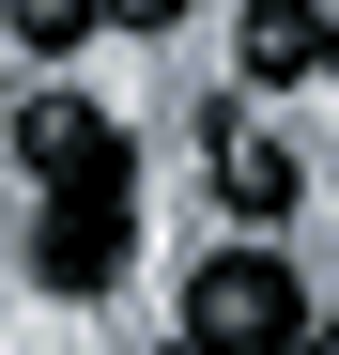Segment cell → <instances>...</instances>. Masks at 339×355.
<instances>
[{"label":"cell","mask_w":339,"mask_h":355,"mask_svg":"<svg viewBox=\"0 0 339 355\" xmlns=\"http://www.w3.org/2000/svg\"><path fill=\"white\" fill-rule=\"evenodd\" d=\"M185 355H309V293L277 248H232L185 278Z\"/></svg>","instance_id":"obj_1"},{"label":"cell","mask_w":339,"mask_h":355,"mask_svg":"<svg viewBox=\"0 0 339 355\" xmlns=\"http://www.w3.org/2000/svg\"><path fill=\"white\" fill-rule=\"evenodd\" d=\"M124 248H139V201L124 186H46V216H31V278L46 293H108Z\"/></svg>","instance_id":"obj_2"},{"label":"cell","mask_w":339,"mask_h":355,"mask_svg":"<svg viewBox=\"0 0 339 355\" xmlns=\"http://www.w3.org/2000/svg\"><path fill=\"white\" fill-rule=\"evenodd\" d=\"M16 170L31 186H139V139L108 124L93 93H31L16 108Z\"/></svg>","instance_id":"obj_3"},{"label":"cell","mask_w":339,"mask_h":355,"mask_svg":"<svg viewBox=\"0 0 339 355\" xmlns=\"http://www.w3.org/2000/svg\"><path fill=\"white\" fill-rule=\"evenodd\" d=\"M201 155H216V216H247V232H277V216L309 201L293 139H277V124H247V108H201Z\"/></svg>","instance_id":"obj_4"},{"label":"cell","mask_w":339,"mask_h":355,"mask_svg":"<svg viewBox=\"0 0 339 355\" xmlns=\"http://www.w3.org/2000/svg\"><path fill=\"white\" fill-rule=\"evenodd\" d=\"M232 62H247V93L324 78V0H247V16H232Z\"/></svg>","instance_id":"obj_5"},{"label":"cell","mask_w":339,"mask_h":355,"mask_svg":"<svg viewBox=\"0 0 339 355\" xmlns=\"http://www.w3.org/2000/svg\"><path fill=\"white\" fill-rule=\"evenodd\" d=\"M93 16H108V0H0V31L46 46V62H62V46H93Z\"/></svg>","instance_id":"obj_6"},{"label":"cell","mask_w":339,"mask_h":355,"mask_svg":"<svg viewBox=\"0 0 339 355\" xmlns=\"http://www.w3.org/2000/svg\"><path fill=\"white\" fill-rule=\"evenodd\" d=\"M170 16H185V0H108V31H170Z\"/></svg>","instance_id":"obj_7"},{"label":"cell","mask_w":339,"mask_h":355,"mask_svg":"<svg viewBox=\"0 0 339 355\" xmlns=\"http://www.w3.org/2000/svg\"><path fill=\"white\" fill-rule=\"evenodd\" d=\"M324 78H339V0H324Z\"/></svg>","instance_id":"obj_8"},{"label":"cell","mask_w":339,"mask_h":355,"mask_svg":"<svg viewBox=\"0 0 339 355\" xmlns=\"http://www.w3.org/2000/svg\"><path fill=\"white\" fill-rule=\"evenodd\" d=\"M309 355H339V324H324V309H309Z\"/></svg>","instance_id":"obj_9"},{"label":"cell","mask_w":339,"mask_h":355,"mask_svg":"<svg viewBox=\"0 0 339 355\" xmlns=\"http://www.w3.org/2000/svg\"><path fill=\"white\" fill-rule=\"evenodd\" d=\"M0 46H16V31H0Z\"/></svg>","instance_id":"obj_10"}]
</instances>
